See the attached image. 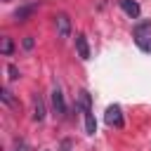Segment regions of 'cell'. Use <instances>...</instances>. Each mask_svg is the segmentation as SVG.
Wrapping results in <instances>:
<instances>
[{"mask_svg":"<svg viewBox=\"0 0 151 151\" xmlns=\"http://www.w3.org/2000/svg\"><path fill=\"white\" fill-rule=\"evenodd\" d=\"M64 151H68V149H64Z\"/></svg>","mask_w":151,"mask_h":151,"instance_id":"obj_15","label":"cell"},{"mask_svg":"<svg viewBox=\"0 0 151 151\" xmlns=\"http://www.w3.org/2000/svg\"><path fill=\"white\" fill-rule=\"evenodd\" d=\"M52 106H54V111H57L59 116H64V113H66V101H64V94H61L59 85H54V87H52Z\"/></svg>","mask_w":151,"mask_h":151,"instance_id":"obj_4","label":"cell"},{"mask_svg":"<svg viewBox=\"0 0 151 151\" xmlns=\"http://www.w3.org/2000/svg\"><path fill=\"white\" fill-rule=\"evenodd\" d=\"M54 28H57L59 38H68L71 35V19H68V14H64V12L54 14Z\"/></svg>","mask_w":151,"mask_h":151,"instance_id":"obj_3","label":"cell"},{"mask_svg":"<svg viewBox=\"0 0 151 151\" xmlns=\"http://www.w3.org/2000/svg\"><path fill=\"white\" fill-rule=\"evenodd\" d=\"M76 52H78V57H80L83 61L90 59V45H87V38H85L83 33L76 35Z\"/></svg>","mask_w":151,"mask_h":151,"instance_id":"obj_6","label":"cell"},{"mask_svg":"<svg viewBox=\"0 0 151 151\" xmlns=\"http://www.w3.org/2000/svg\"><path fill=\"white\" fill-rule=\"evenodd\" d=\"M24 50H33V38H31V35L24 38Z\"/></svg>","mask_w":151,"mask_h":151,"instance_id":"obj_13","label":"cell"},{"mask_svg":"<svg viewBox=\"0 0 151 151\" xmlns=\"http://www.w3.org/2000/svg\"><path fill=\"white\" fill-rule=\"evenodd\" d=\"M2 2H12V0H2Z\"/></svg>","mask_w":151,"mask_h":151,"instance_id":"obj_14","label":"cell"},{"mask_svg":"<svg viewBox=\"0 0 151 151\" xmlns=\"http://www.w3.org/2000/svg\"><path fill=\"white\" fill-rule=\"evenodd\" d=\"M0 97H2V101H5L7 106H14V99H12V92H9L7 87H5L2 92H0Z\"/></svg>","mask_w":151,"mask_h":151,"instance_id":"obj_10","label":"cell"},{"mask_svg":"<svg viewBox=\"0 0 151 151\" xmlns=\"http://www.w3.org/2000/svg\"><path fill=\"white\" fill-rule=\"evenodd\" d=\"M7 73H9V80H17V78L21 76V73H19V68H17L14 64H9V66H7Z\"/></svg>","mask_w":151,"mask_h":151,"instance_id":"obj_11","label":"cell"},{"mask_svg":"<svg viewBox=\"0 0 151 151\" xmlns=\"http://www.w3.org/2000/svg\"><path fill=\"white\" fill-rule=\"evenodd\" d=\"M45 118V104H42V99L35 94L33 97V120H42Z\"/></svg>","mask_w":151,"mask_h":151,"instance_id":"obj_7","label":"cell"},{"mask_svg":"<svg viewBox=\"0 0 151 151\" xmlns=\"http://www.w3.org/2000/svg\"><path fill=\"white\" fill-rule=\"evenodd\" d=\"M0 52H2L5 57H9V54L14 52V42H12V38H2V42H0Z\"/></svg>","mask_w":151,"mask_h":151,"instance_id":"obj_8","label":"cell"},{"mask_svg":"<svg viewBox=\"0 0 151 151\" xmlns=\"http://www.w3.org/2000/svg\"><path fill=\"white\" fill-rule=\"evenodd\" d=\"M118 5H120V9H123L130 19H137V17H139V12H142L137 0H118Z\"/></svg>","mask_w":151,"mask_h":151,"instance_id":"obj_5","label":"cell"},{"mask_svg":"<svg viewBox=\"0 0 151 151\" xmlns=\"http://www.w3.org/2000/svg\"><path fill=\"white\" fill-rule=\"evenodd\" d=\"M134 42L139 45V50L151 52V21H146V24L134 28Z\"/></svg>","mask_w":151,"mask_h":151,"instance_id":"obj_1","label":"cell"},{"mask_svg":"<svg viewBox=\"0 0 151 151\" xmlns=\"http://www.w3.org/2000/svg\"><path fill=\"white\" fill-rule=\"evenodd\" d=\"M33 9H35V5H28V7H21V9H17V12H14V19H19V21H24V19H26V17H28V14L33 12Z\"/></svg>","mask_w":151,"mask_h":151,"instance_id":"obj_9","label":"cell"},{"mask_svg":"<svg viewBox=\"0 0 151 151\" xmlns=\"http://www.w3.org/2000/svg\"><path fill=\"white\" fill-rule=\"evenodd\" d=\"M12 151H28V144L24 139H14V149Z\"/></svg>","mask_w":151,"mask_h":151,"instance_id":"obj_12","label":"cell"},{"mask_svg":"<svg viewBox=\"0 0 151 151\" xmlns=\"http://www.w3.org/2000/svg\"><path fill=\"white\" fill-rule=\"evenodd\" d=\"M104 120H106V125L109 127H123V109L118 106V104H111L109 109H106V113H104Z\"/></svg>","mask_w":151,"mask_h":151,"instance_id":"obj_2","label":"cell"}]
</instances>
